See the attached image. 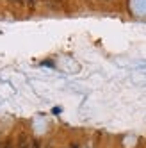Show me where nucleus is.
Returning a JSON list of instances; mask_svg holds the SVG:
<instances>
[{
	"instance_id": "obj_1",
	"label": "nucleus",
	"mask_w": 146,
	"mask_h": 148,
	"mask_svg": "<svg viewBox=\"0 0 146 148\" xmlns=\"http://www.w3.org/2000/svg\"><path fill=\"white\" fill-rule=\"evenodd\" d=\"M30 143H32V139H29V136L25 132L18 136V148H30Z\"/></svg>"
},
{
	"instance_id": "obj_2",
	"label": "nucleus",
	"mask_w": 146,
	"mask_h": 148,
	"mask_svg": "<svg viewBox=\"0 0 146 148\" xmlns=\"http://www.w3.org/2000/svg\"><path fill=\"white\" fill-rule=\"evenodd\" d=\"M30 148H41V143L38 139H32V143H30Z\"/></svg>"
},
{
	"instance_id": "obj_3",
	"label": "nucleus",
	"mask_w": 146,
	"mask_h": 148,
	"mask_svg": "<svg viewBox=\"0 0 146 148\" xmlns=\"http://www.w3.org/2000/svg\"><path fill=\"white\" fill-rule=\"evenodd\" d=\"M2 148H13V143H11V139H7V141L2 145Z\"/></svg>"
},
{
	"instance_id": "obj_4",
	"label": "nucleus",
	"mask_w": 146,
	"mask_h": 148,
	"mask_svg": "<svg viewBox=\"0 0 146 148\" xmlns=\"http://www.w3.org/2000/svg\"><path fill=\"white\" fill-rule=\"evenodd\" d=\"M25 4L30 5V7H34V5H36V0H25Z\"/></svg>"
},
{
	"instance_id": "obj_5",
	"label": "nucleus",
	"mask_w": 146,
	"mask_h": 148,
	"mask_svg": "<svg viewBox=\"0 0 146 148\" xmlns=\"http://www.w3.org/2000/svg\"><path fill=\"white\" fill-rule=\"evenodd\" d=\"M11 2H14L16 5H23V4H25V0H11Z\"/></svg>"
},
{
	"instance_id": "obj_6",
	"label": "nucleus",
	"mask_w": 146,
	"mask_h": 148,
	"mask_svg": "<svg viewBox=\"0 0 146 148\" xmlns=\"http://www.w3.org/2000/svg\"><path fill=\"white\" fill-rule=\"evenodd\" d=\"M52 112H54V114H59V112H61V107H54V111H52Z\"/></svg>"
},
{
	"instance_id": "obj_7",
	"label": "nucleus",
	"mask_w": 146,
	"mask_h": 148,
	"mask_svg": "<svg viewBox=\"0 0 146 148\" xmlns=\"http://www.w3.org/2000/svg\"><path fill=\"white\" fill-rule=\"evenodd\" d=\"M70 148H80V145H78V143H71V146H70Z\"/></svg>"
}]
</instances>
